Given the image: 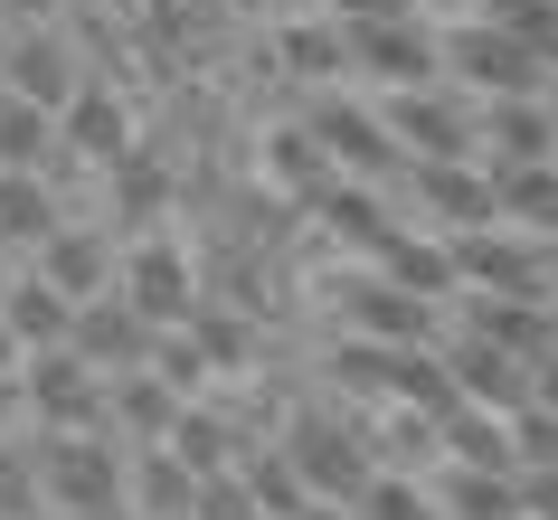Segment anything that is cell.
<instances>
[{
    "instance_id": "2",
    "label": "cell",
    "mask_w": 558,
    "mask_h": 520,
    "mask_svg": "<svg viewBox=\"0 0 558 520\" xmlns=\"http://www.w3.org/2000/svg\"><path fill=\"white\" fill-rule=\"evenodd\" d=\"M284 463H294L303 492H313V501H331V511H360V492L379 483L369 445H360L351 416H331V407H303L294 426H284Z\"/></svg>"
},
{
    "instance_id": "44",
    "label": "cell",
    "mask_w": 558,
    "mask_h": 520,
    "mask_svg": "<svg viewBox=\"0 0 558 520\" xmlns=\"http://www.w3.org/2000/svg\"><path fill=\"white\" fill-rule=\"evenodd\" d=\"M275 10H294V20H313V0H275Z\"/></svg>"
},
{
    "instance_id": "8",
    "label": "cell",
    "mask_w": 558,
    "mask_h": 520,
    "mask_svg": "<svg viewBox=\"0 0 558 520\" xmlns=\"http://www.w3.org/2000/svg\"><path fill=\"white\" fill-rule=\"evenodd\" d=\"M379 123L408 143V161H473V143H483V123H473L464 95L445 86H416V95H388Z\"/></svg>"
},
{
    "instance_id": "46",
    "label": "cell",
    "mask_w": 558,
    "mask_h": 520,
    "mask_svg": "<svg viewBox=\"0 0 558 520\" xmlns=\"http://www.w3.org/2000/svg\"><path fill=\"white\" fill-rule=\"evenodd\" d=\"M549 285H558V246H549Z\"/></svg>"
},
{
    "instance_id": "36",
    "label": "cell",
    "mask_w": 558,
    "mask_h": 520,
    "mask_svg": "<svg viewBox=\"0 0 558 520\" xmlns=\"http://www.w3.org/2000/svg\"><path fill=\"white\" fill-rule=\"evenodd\" d=\"M351 520H436V492L408 483V473H379V483L360 492V511Z\"/></svg>"
},
{
    "instance_id": "9",
    "label": "cell",
    "mask_w": 558,
    "mask_h": 520,
    "mask_svg": "<svg viewBox=\"0 0 558 520\" xmlns=\"http://www.w3.org/2000/svg\"><path fill=\"white\" fill-rule=\"evenodd\" d=\"M445 76L454 86H473V95H493V105H511V95H539L549 76L511 48V38L493 29V20H464V29H445Z\"/></svg>"
},
{
    "instance_id": "24",
    "label": "cell",
    "mask_w": 558,
    "mask_h": 520,
    "mask_svg": "<svg viewBox=\"0 0 558 520\" xmlns=\"http://www.w3.org/2000/svg\"><path fill=\"white\" fill-rule=\"evenodd\" d=\"M171 455L190 463L199 483H218V473H236V463H246V445H236L228 407H218V398H199V407H180V426H171Z\"/></svg>"
},
{
    "instance_id": "15",
    "label": "cell",
    "mask_w": 558,
    "mask_h": 520,
    "mask_svg": "<svg viewBox=\"0 0 558 520\" xmlns=\"http://www.w3.org/2000/svg\"><path fill=\"white\" fill-rule=\"evenodd\" d=\"M493 171V208L511 237H539L558 246V161H483Z\"/></svg>"
},
{
    "instance_id": "29",
    "label": "cell",
    "mask_w": 558,
    "mask_h": 520,
    "mask_svg": "<svg viewBox=\"0 0 558 520\" xmlns=\"http://www.w3.org/2000/svg\"><path fill=\"white\" fill-rule=\"evenodd\" d=\"M58 237V199L38 171H0V246H48Z\"/></svg>"
},
{
    "instance_id": "43",
    "label": "cell",
    "mask_w": 558,
    "mask_h": 520,
    "mask_svg": "<svg viewBox=\"0 0 558 520\" xmlns=\"http://www.w3.org/2000/svg\"><path fill=\"white\" fill-rule=\"evenodd\" d=\"M38 10H58V0H0V20H38Z\"/></svg>"
},
{
    "instance_id": "35",
    "label": "cell",
    "mask_w": 558,
    "mask_h": 520,
    "mask_svg": "<svg viewBox=\"0 0 558 520\" xmlns=\"http://www.w3.org/2000/svg\"><path fill=\"white\" fill-rule=\"evenodd\" d=\"M0 171H48V114L0 95Z\"/></svg>"
},
{
    "instance_id": "11",
    "label": "cell",
    "mask_w": 558,
    "mask_h": 520,
    "mask_svg": "<svg viewBox=\"0 0 558 520\" xmlns=\"http://www.w3.org/2000/svg\"><path fill=\"white\" fill-rule=\"evenodd\" d=\"M76 360H86L95 378H133L151 360V322L133 313V303H123V293H105V303H86V313H76Z\"/></svg>"
},
{
    "instance_id": "26",
    "label": "cell",
    "mask_w": 558,
    "mask_h": 520,
    "mask_svg": "<svg viewBox=\"0 0 558 520\" xmlns=\"http://www.w3.org/2000/svg\"><path fill=\"white\" fill-rule=\"evenodd\" d=\"M473 20H493V29L539 66V76L558 66V0H473Z\"/></svg>"
},
{
    "instance_id": "14",
    "label": "cell",
    "mask_w": 558,
    "mask_h": 520,
    "mask_svg": "<svg viewBox=\"0 0 558 520\" xmlns=\"http://www.w3.org/2000/svg\"><path fill=\"white\" fill-rule=\"evenodd\" d=\"M123 511L133 520H190L199 511V473H190L171 445H133V455H123Z\"/></svg>"
},
{
    "instance_id": "47",
    "label": "cell",
    "mask_w": 558,
    "mask_h": 520,
    "mask_svg": "<svg viewBox=\"0 0 558 520\" xmlns=\"http://www.w3.org/2000/svg\"><path fill=\"white\" fill-rule=\"evenodd\" d=\"M549 123H558V86H549Z\"/></svg>"
},
{
    "instance_id": "23",
    "label": "cell",
    "mask_w": 558,
    "mask_h": 520,
    "mask_svg": "<svg viewBox=\"0 0 558 520\" xmlns=\"http://www.w3.org/2000/svg\"><path fill=\"white\" fill-rule=\"evenodd\" d=\"M483 143H493V161H558L549 95H511V105H483Z\"/></svg>"
},
{
    "instance_id": "31",
    "label": "cell",
    "mask_w": 558,
    "mask_h": 520,
    "mask_svg": "<svg viewBox=\"0 0 558 520\" xmlns=\"http://www.w3.org/2000/svg\"><path fill=\"white\" fill-rule=\"evenodd\" d=\"M313 218H323V228L341 237V246H360V256H379L388 237H398V218H388V208L369 199V190H331V199H313Z\"/></svg>"
},
{
    "instance_id": "42",
    "label": "cell",
    "mask_w": 558,
    "mask_h": 520,
    "mask_svg": "<svg viewBox=\"0 0 558 520\" xmlns=\"http://www.w3.org/2000/svg\"><path fill=\"white\" fill-rule=\"evenodd\" d=\"M10 426H20V378H0V445H10Z\"/></svg>"
},
{
    "instance_id": "6",
    "label": "cell",
    "mask_w": 558,
    "mask_h": 520,
    "mask_svg": "<svg viewBox=\"0 0 558 520\" xmlns=\"http://www.w3.org/2000/svg\"><path fill=\"white\" fill-rule=\"evenodd\" d=\"M20 407H29L48 435H105V378L76 360V350H38L20 370Z\"/></svg>"
},
{
    "instance_id": "32",
    "label": "cell",
    "mask_w": 558,
    "mask_h": 520,
    "mask_svg": "<svg viewBox=\"0 0 558 520\" xmlns=\"http://www.w3.org/2000/svg\"><path fill=\"white\" fill-rule=\"evenodd\" d=\"M445 463H473V473H511V426L464 407V416H445Z\"/></svg>"
},
{
    "instance_id": "41",
    "label": "cell",
    "mask_w": 558,
    "mask_h": 520,
    "mask_svg": "<svg viewBox=\"0 0 558 520\" xmlns=\"http://www.w3.org/2000/svg\"><path fill=\"white\" fill-rule=\"evenodd\" d=\"M530 407H539V416H558V360H539V370H530Z\"/></svg>"
},
{
    "instance_id": "3",
    "label": "cell",
    "mask_w": 558,
    "mask_h": 520,
    "mask_svg": "<svg viewBox=\"0 0 558 520\" xmlns=\"http://www.w3.org/2000/svg\"><path fill=\"white\" fill-rule=\"evenodd\" d=\"M303 133H313V143H323L331 161H341V171L379 180V190H408V180H416L408 143H398V133H388L379 114H360L351 95H313V105H303Z\"/></svg>"
},
{
    "instance_id": "30",
    "label": "cell",
    "mask_w": 558,
    "mask_h": 520,
    "mask_svg": "<svg viewBox=\"0 0 558 520\" xmlns=\"http://www.w3.org/2000/svg\"><path fill=\"white\" fill-rule=\"evenodd\" d=\"M265 171H275V190H303V199H331L341 180H331V152L303 133V123H284L275 143H265Z\"/></svg>"
},
{
    "instance_id": "20",
    "label": "cell",
    "mask_w": 558,
    "mask_h": 520,
    "mask_svg": "<svg viewBox=\"0 0 558 520\" xmlns=\"http://www.w3.org/2000/svg\"><path fill=\"white\" fill-rule=\"evenodd\" d=\"M379 275H388L398 293H416V303H436V313L454 303V246H445V237H416V228H398V237L379 246Z\"/></svg>"
},
{
    "instance_id": "7",
    "label": "cell",
    "mask_w": 558,
    "mask_h": 520,
    "mask_svg": "<svg viewBox=\"0 0 558 520\" xmlns=\"http://www.w3.org/2000/svg\"><path fill=\"white\" fill-rule=\"evenodd\" d=\"M341 322H351V341H369V350H436L445 341V313L416 303V293H398L388 275H351V285H341Z\"/></svg>"
},
{
    "instance_id": "33",
    "label": "cell",
    "mask_w": 558,
    "mask_h": 520,
    "mask_svg": "<svg viewBox=\"0 0 558 520\" xmlns=\"http://www.w3.org/2000/svg\"><path fill=\"white\" fill-rule=\"evenodd\" d=\"M143 370L161 378L180 407H199V398H208V360L190 350V331H151V360H143Z\"/></svg>"
},
{
    "instance_id": "19",
    "label": "cell",
    "mask_w": 558,
    "mask_h": 520,
    "mask_svg": "<svg viewBox=\"0 0 558 520\" xmlns=\"http://www.w3.org/2000/svg\"><path fill=\"white\" fill-rule=\"evenodd\" d=\"M0 331L29 350V360L38 350H66L76 341V303L58 285H38V275H20V285H0Z\"/></svg>"
},
{
    "instance_id": "10",
    "label": "cell",
    "mask_w": 558,
    "mask_h": 520,
    "mask_svg": "<svg viewBox=\"0 0 558 520\" xmlns=\"http://www.w3.org/2000/svg\"><path fill=\"white\" fill-rule=\"evenodd\" d=\"M436 360H445V378L464 388V407H483V416H530V370L521 360H501V350H483V341H464L454 322H445V341H436Z\"/></svg>"
},
{
    "instance_id": "21",
    "label": "cell",
    "mask_w": 558,
    "mask_h": 520,
    "mask_svg": "<svg viewBox=\"0 0 558 520\" xmlns=\"http://www.w3.org/2000/svg\"><path fill=\"white\" fill-rule=\"evenodd\" d=\"M426 492H436V520H521V473H473V463H445Z\"/></svg>"
},
{
    "instance_id": "1",
    "label": "cell",
    "mask_w": 558,
    "mask_h": 520,
    "mask_svg": "<svg viewBox=\"0 0 558 520\" xmlns=\"http://www.w3.org/2000/svg\"><path fill=\"white\" fill-rule=\"evenodd\" d=\"M29 463H38V492L58 501V520H114L123 511V445L114 435H38Z\"/></svg>"
},
{
    "instance_id": "48",
    "label": "cell",
    "mask_w": 558,
    "mask_h": 520,
    "mask_svg": "<svg viewBox=\"0 0 558 520\" xmlns=\"http://www.w3.org/2000/svg\"><path fill=\"white\" fill-rule=\"evenodd\" d=\"M0 48H10V20H0Z\"/></svg>"
},
{
    "instance_id": "16",
    "label": "cell",
    "mask_w": 558,
    "mask_h": 520,
    "mask_svg": "<svg viewBox=\"0 0 558 520\" xmlns=\"http://www.w3.org/2000/svg\"><path fill=\"white\" fill-rule=\"evenodd\" d=\"M454 313H464V341L501 350V360H521V370L549 360V303H493V293H464Z\"/></svg>"
},
{
    "instance_id": "45",
    "label": "cell",
    "mask_w": 558,
    "mask_h": 520,
    "mask_svg": "<svg viewBox=\"0 0 558 520\" xmlns=\"http://www.w3.org/2000/svg\"><path fill=\"white\" fill-rule=\"evenodd\" d=\"M549 360H558V303H549Z\"/></svg>"
},
{
    "instance_id": "49",
    "label": "cell",
    "mask_w": 558,
    "mask_h": 520,
    "mask_svg": "<svg viewBox=\"0 0 558 520\" xmlns=\"http://www.w3.org/2000/svg\"><path fill=\"white\" fill-rule=\"evenodd\" d=\"M114 520H133V511H114Z\"/></svg>"
},
{
    "instance_id": "12",
    "label": "cell",
    "mask_w": 558,
    "mask_h": 520,
    "mask_svg": "<svg viewBox=\"0 0 558 520\" xmlns=\"http://www.w3.org/2000/svg\"><path fill=\"white\" fill-rule=\"evenodd\" d=\"M123 303L151 322V331H180V322L199 313V293H190V256L180 246H133V265H123Z\"/></svg>"
},
{
    "instance_id": "25",
    "label": "cell",
    "mask_w": 558,
    "mask_h": 520,
    "mask_svg": "<svg viewBox=\"0 0 558 520\" xmlns=\"http://www.w3.org/2000/svg\"><path fill=\"white\" fill-rule=\"evenodd\" d=\"M66 152H76V161H105V171L133 161V123H123V105L105 86H86L76 105H66Z\"/></svg>"
},
{
    "instance_id": "40",
    "label": "cell",
    "mask_w": 558,
    "mask_h": 520,
    "mask_svg": "<svg viewBox=\"0 0 558 520\" xmlns=\"http://www.w3.org/2000/svg\"><path fill=\"white\" fill-rule=\"evenodd\" d=\"M331 20L360 29V20H416V0H331Z\"/></svg>"
},
{
    "instance_id": "4",
    "label": "cell",
    "mask_w": 558,
    "mask_h": 520,
    "mask_svg": "<svg viewBox=\"0 0 558 520\" xmlns=\"http://www.w3.org/2000/svg\"><path fill=\"white\" fill-rule=\"evenodd\" d=\"M445 246H454V285L464 293H493V303H558L549 246H539V237L483 228V237H445Z\"/></svg>"
},
{
    "instance_id": "5",
    "label": "cell",
    "mask_w": 558,
    "mask_h": 520,
    "mask_svg": "<svg viewBox=\"0 0 558 520\" xmlns=\"http://www.w3.org/2000/svg\"><path fill=\"white\" fill-rule=\"evenodd\" d=\"M351 38V76H369V86L388 95H416V86H436L445 76V38L426 29V20H360Z\"/></svg>"
},
{
    "instance_id": "27",
    "label": "cell",
    "mask_w": 558,
    "mask_h": 520,
    "mask_svg": "<svg viewBox=\"0 0 558 520\" xmlns=\"http://www.w3.org/2000/svg\"><path fill=\"white\" fill-rule=\"evenodd\" d=\"M236 483H246L256 520H303V511H313V492H303V473L284 463V445H256V455L236 463Z\"/></svg>"
},
{
    "instance_id": "22",
    "label": "cell",
    "mask_w": 558,
    "mask_h": 520,
    "mask_svg": "<svg viewBox=\"0 0 558 520\" xmlns=\"http://www.w3.org/2000/svg\"><path fill=\"white\" fill-rule=\"evenodd\" d=\"M105 275H114V256H105V237H76V228H58L48 246H38V285H58L76 313L86 303H105Z\"/></svg>"
},
{
    "instance_id": "18",
    "label": "cell",
    "mask_w": 558,
    "mask_h": 520,
    "mask_svg": "<svg viewBox=\"0 0 558 520\" xmlns=\"http://www.w3.org/2000/svg\"><path fill=\"white\" fill-rule=\"evenodd\" d=\"M171 426H180V398L151 370L105 378V435H123V455H133V445H171Z\"/></svg>"
},
{
    "instance_id": "39",
    "label": "cell",
    "mask_w": 558,
    "mask_h": 520,
    "mask_svg": "<svg viewBox=\"0 0 558 520\" xmlns=\"http://www.w3.org/2000/svg\"><path fill=\"white\" fill-rule=\"evenodd\" d=\"M190 520H256V501H246L236 473H218V483H199V511H190Z\"/></svg>"
},
{
    "instance_id": "28",
    "label": "cell",
    "mask_w": 558,
    "mask_h": 520,
    "mask_svg": "<svg viewBox=\"0 0 558 520\" xmlns=\"http://www.w3.org/2000/svg\"><path fill=\"white\" fill-rule=\"evenodd\" d=\"M284 66L313 76L323 95H341V76H351V38H341V20H284Z\"/></svg>"
},
{
    "instance_id": "34",
    "label": "cell",
    "mask_w": 558,
    "mask_h": 520,
    "mask_svg": "<svg viewBox=\"0 0 558 520\" xmlns=\"http://www.w3.org/2000/svg\"><path fill=\"white\" fill-rule=\"evenodd\" d=\"M180 331H190V350L208 360V378H218V370H246V350H256V341H246V322L218 313V303H199V313L180 322Z\"/></svg>"
},
{
    "instance_id": "13",
    "label": "cell",
    "mask_w": 558,
    "mask_h": 520,
    "mask_svg": "<svg viewBox=\"0 0 558 520\" xmlns=\"http://www.w3.org/2000/svg\"><path fill=\"white\" fill-rule=\"evenodd\" d=\"M408 190L426 199V218H445L454 237L501 228V208H493V171H483V161H416V180H408Z\"/></svg>"
},
{
    "instance_id": "37",
    "label": "cell",
    "mask_w": 558,
    "mask_h": 520,
    "mask_svg": "<svg viewBox=\"0 0 558 520\" xmlns=\"http://www.w3.org/2000/svg\"><path fill=\"white\" fill-rule=\"evenodd\" d=\"M0 520H48V492H38V463L20 445H0Z\"/></svg>"
},
{
    "instance_id": "38",
    "label": "cell",
    "mask_w": 558,
    "mask_h": 520,
    "mask_svg": "<svg viewBox=\"0 0 558 520\" xmlns=\"http://www.w3.org/2000/svg\"><path fill=\"white\" fill-rule=\"evenodd\" d=\"M114 199H123V218H151V208H161V171H151L143 152L114 161Z\"/></svg>"
},
{
    "instance_id": "17",
    "label": "cell",
    "mask_w": 558,
    "mask_h": 520,
    "mask_svg": "<svg viewBox=\"0 0 558 520\" xmlns=\"http://www.w3.org/2000/svg\"><path fill=\"white\" fill-rule=\"evenodd\" d=\"M0 95H20V105H38V114H48V105H76V58H66L58 38H10V48H0Z\"/></svg>"
}]
</instances>
